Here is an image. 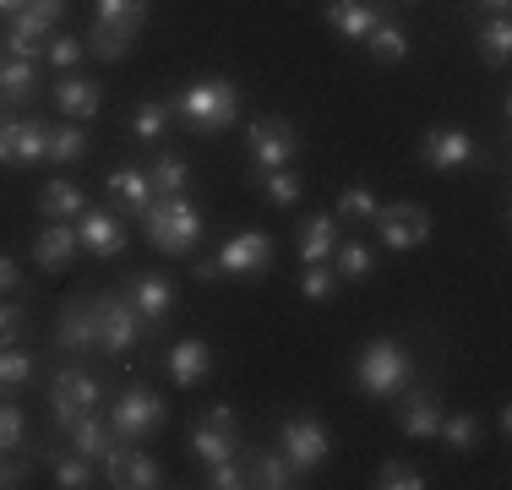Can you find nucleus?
I'll return each mask as SVG.
<instances>
[{
    "label": "nucleus",
    "instance_id": "obj_29",
    "mask_svg": "<svg viewBox=\"0 0 512 490\" xmlns=\"http://www.w3.org/2000/svg\"><path fill=\"white\" fill-rule=\"evenodd\" d=\"M44 463H50V474H55L60 490H88V485H99V474H93V458H82V452L44 447Z\"/></svg>",
    "mask_w": 512,
    "mask_h": 490
},
{
    "label": "nucleus",
    "instance_id": "obj_37",
    "mask_svg": "<svg viewBox=\"0 0 512 490\" xmlns=\"http://www.w3.org/2000/svg\"><path fill=\"white\" fill-rule=\"evenodd\" d=\"M436 436H442L453 452H474V447H480V414H469V409H463V414H442Z\"/></svg>",
    "mask_w": 512,
    "mask_h": 490
},
{
    "label": "nucleus",
    "instance_id": "obj_13",
    "mask_svg": "<svg viewBox=\"0 0 512 490\" xmlns=\"http://www.w3.org/2000/svg\"><path fill=\"white\" fill-rule=\"evenodd\" d=\"M474 158H480V147H474V137L463 126H436V131H425V142H420V164L436 169V175L469 169Z\"/></svg>",
    "mask_w": 512,
    "mask_h": 490
},
{
    "label": "nucleus",
    "instance_id": "obj_25",
    "mask_svg": "<svg viewBox=\"0 0 512 490\" xmlns=\"http://www.w3.org/2000/svg\"><path fill=\"white\" fill-rule=\"evenodd\" d=\"M55 343H60V349H93V300H88V294H77V300L60 305Z\"/></svg>",
    "mask_w": 512,
    "mask_h": 490
},
{
    "label": "nucleus",
    "instance_id": "obj_45",
    "mask_svg": "<svg viewBox=\"0 0 512 490\" xmlns=\"http://www.w3.org/2000/svg\"><path fill=\"white\" fill-rule=\"evenodd\" d=\"M22 436H28V420H22L17 403H0V452H17Z\"/></svg>",
    "mask_w": 512,
    "mask_h": 490
},
{
    "label": "nucleus",
    "instance_id": "obj_41",
    "mask_svg": "<svg viewBox=\"0 0 512 490\" xmlns=\"http://www.w3.org/2000/svg\"><path fill=\"white\" fill-rule=\"evenodd\" d=\"M333 289H338V273L327 262H311L306 273H300V294H306L311 305H327V300H333Z\"/></svg>",
    "mask_w": 512,
    "mask_h": 490
},
{
    "label": "nucleus",
    "instance_id": "obj_35",
    "mask_svg": "<svg viewBox=\"0 0 512 490\" xmlns=\"http://www.w3.org/2000/svg\"><path fill=\"white\" fill-rule=\"evenodd\" d=\"M256 186H262V196L273 207H295L300 196H306V180H300L295 169H262V175H256Z\"/></svg>",
    "mask_w": 512,
    "mask_h": 490
},
{
    "label": "nucleus",
    "instance_id": "obj_14",
    "mask_svg": "<svg viewBox=\"0 0 512 490\" xmlns=\"http://www.w3.org/2000/svg\"><path fill=\"white\" fill-rule=\"evenodd\" d=\"M104 485H115V490H158L164 485V469H158L148 452H137V441H115V452L104 458Z\"/></svg>",
    "mask_w": 512,
    "mask_h": 490
},
{
    "label": "nucleus",
    "instance_id": "obj_51",
    "mask_svg": "<svg viewBox=\"0 0 512 490\" xmlns=\"http://www.w3.org/2000/svg\"><path fill=\"white\" fill-rule=\"evenodd\" d=\"M485 6H491V11H507V0H485Z\"/></svg>",
    "mask_w": 512,
    "mask_h": 490
},
{
    "label": "nucleus",
    "instance_id": "obj_31",
    "mask_svg": "<svg viewBox=\"0 0 512 490\" xmlns=\"http://www.w3.org/2000/svg\"><path fill=\"white\" fill-rule=\"evenodd\" d=\"M333 245H338V218L333 213H316L306 218V229H300V262H327L333 256Z\"/></svg>",
    "mask_w": 512,
    "mask_h": 490
},
{
    "label": "nucleus",
    "instance_id": "obj_20",
    "mask_svg": "<svg viewBox=\"0 0 512 490\" xmlns=\"http://www.w3.org/2000/svg\"><path fill=\"white\" fill-rule=\"evenodd\" d=\"M376 22H382V6H376V0H327V28L349 44L371 39Z\"/></svg>",
    "mask_w": 512,
    "mask_h": 490
},
{
    "label": "nucleus",
    "instance_id": "obj_49",
    "mask_svg": "<svg viewBox=\"0 0 512 490\" xmlns=\"http://www.w3.org/2000/svg\"><path fill=\"white\" fill-rule=\"evenodd\" d=\"M22 289V267L11 262V256H0V300H6V294H17Z\"/></svg>",
    "mask_w": 512,
    "mask_h": 490
},
{
    "label": "nucleus",
    "instance_id": "obj_48",
    "mask_svg": "<svg viewBox=\"0 0 512 490\" xmlns=\"http://www.w3.org/2000/svg\"><path fill=\"white\" fill-rule=\"evenodd\" d=\"M17 485H28V463H17V458L0 452V490H17Z\"/></svg>",
    "mask_w": 512,
    "mask_h": 490
},
{
    "label": "nucleus",
    "instance_id": "obj_32",
    "mask_svg": "<svg viewBox=\"0 0 512 490\" xmlns=\"http://www.w3.org/2000/svg\"><path fill=\"white\" fill-rule=\"evenodd\" d=\"M169 120H175V104H169V98H142V104L131 109V137L158 142L169 131Z\"/></svg>",
    "mask_w": 512,
    "mask_h": 490
},
{
    "label": "nucleus",
    "instance_id": "obj_30",
    "mask_svg": "<svg viewBox=\"0 0 512 490\" xmlns=\"http://www.w3.org/2000/svg\"><path fill=\"white\" fill-rule=\"evenodd\" d=\"M88 131H82V120H66V126H50V142H44V158L60 169H71V164H82L88 158Z\"/></svg>",
    "mask_w": 512,
    "mask_h": 490
},
{
    "label": "nucleus",
    "instance_id": "obj_11",
    "mask_svg": "<svg viewBox=\"0 0 512 490\" xmlns=\"http://www.w3.org/2000/svg\"><path fill=\"white\" fill-rule=\"evenodd\" d=\"M376 235H382L387 251H420L425 240H431V207L425 202H387V207H376Z\"/></svg>",
    "mask_w": 512,
    "mask_h": 490
},
{
    "label": "nucleus",
    "instance_id": "obj_27",
    "mask_svg": "<svg viewBox=\"0 0 512 490\" xmlns=\"http://www.w3.org/2000/svg\"><path fill=\"white\" fill-rule=\"evenodd\" d=\"M104 186H109V196H115L120 207H131V213H142V207L153 202V180H148V169H137V164L109 169V175H104Z\"/></svg>",
    "mask_w": 512,
    "mask_h": 490
},
{
    "label": "nucleus",
    "instance_id": "obj_3",
    "mask_svg": "<svg viewBox=\"0 0 512 490\" xmlns=\"http://www.w3.org/2000/svg\"><path fill=\"white\" fill-rule=\"evenodd\" d=\"M142 22H148V0H99L93 6V28H88V55H99V60H126V49L137 44V33H142Z\"/></svg>",
    "mask_w": 512,
    "mask_h": 490
},
{
    "label": "nucleus",
    "instance_id": "obj_7",
    "mask_svg": "<svg viewBox=\"0 0 512 490\" xmlns=\"http://www.w3.org/2000/svg\"><path fill=\"white\" fill-rule=\"evenodd\" d=\"M60 17H66V0H28V6L11 17V28H6V49L17 60H39L44 44L55 39Z\"/></svg>",
    "mask_w": 512,
    "mask_h": 490
},
{
    "label": "nucleus",
    "instance_id": "obj_12",
    "mask_svg": "<svg viewBox=\"0 0 512 490\" xmlns=\"http://www.w3.org/2000/svg\"><path fill=\"white\" fill-rule=\"evenodd\" d=\"M99 398H104L99 376L77 371V365H60V371L50 376V414H55L60 431H66L71 420H82L88 409H99Z\"/></svg>",
    "mask_w": 512,
    "mask_h": 490
},
{
    "label": "nucleus",
    "instance_id": "obj_1",
    "mask_svg": "<svg viewBox=\"0 0 512 490\" xmlns=\"http://www.w3.org/2000/svg\"><path fill=\"white\" fill-rule=\"evenodd\" d=\"M137 218H142V229H148L158 256H186V251H197V240H202V207L191 202L186 191L180 196H153Z\"/></svg>",
    "mask_w": 512,
    "mask_h": 490
},
{
    "label": "nucleus",
    "instance_id": "obj_39",
    "mask_svg": "<svg viewBox=\"0 0 512 490\" xmlns=\"http://www.w3.org/2000/svg\"><path fill=\"white\" fill-rule=\"evenodd\" d=\"M474 49H480V60H491V66H507V55H512V28H507V17L485 22V28L474 33Z\"/></svg>",
    "mask_w": 512,
    "mask_h": 490
},
{
    "label": "nucleus",
    "instance_id": "obj_22",
    "mask_svg": "<svg viewBox=\"0 0 512 490\" xmlns=\"http://www.w3.org/2000/svg\"><path fill=\"white\" fill-rule=\"evenodd\" d=\"M71 256H77V229L71 224H44L39 235H33V262H39L44 273H66Z\"/></svg>",
    "mask_w": 512,
    "mask_h": 490
},
{
    "label": "nucleus",
    "instance_id": "obj_8",
    "mask_svg": "<svg viewBox=\"0 0 512 490\" xmlns=\"http://www.w3.org/2000/svg\"><path fill=\"white\" fill-rule=\"evenodd\" d=\"M164 398H158L153 387H126L115 398V409H109V431H115V441H148L164 431Z\"/></svg>",
    "mask_w": 512,
    "mask_h": 490
},
{
    "label": "nucleus",
    "instance_id": "obj_19",
    "mask_svg": "<svg viewBox=\"0 0 512 490\" xmlns=\"http://www.w3.org/2000/svg\"><path fill=\"white\" fill-rule=\"evenodd\" d=\"M77 245H88L93 256H120L126 251V224H120L109 207H88L77 218Z\"/></svg>",
    "mask_w": 512,
    "mask_h": 490
},
{
    "label": "nucleus",
    "instance_id": "obj_21",
    "mask_svg": "<svg viewBox=\"0 0 512 490\" xmlns=\"http://www.w3.org/2000/svg\"><path fill=\"white\" fill-rule=\"evenodd\" d=\"M164 365H169V376H175V387H202L207 376H213V349H207L202 338H180V343H169Z\"/></svg>",
    "mask_w": 512,
    "mask_h": 490
},
{
    "label": "nucleus",
    "instance_id": "obj_26",
    "mask_svg": "<svg viewBox=\"0 0 512 490\" xmlns=\"http://www.w3.org/2000/svg\"><path fill=\"white\" fill-rule=\"evenodd\" d=\"M66 436H71V452H82V458H93V463H104L109 452H115V431H109V420H99L93 409L82 414V420H71Z\"/></svg>",
    "mask_w": 512,
    "mask_h": 490
},
{
    "label": "nucleus",
    "instance_id": "obj_46",
    "mask_svg": "<svg viewBox=\"0 0 512 490\" xmlns=\"http://www.w3.org/2000/svg\"><path fill=\"white\" fill-rule=\"evenodd\" d=\"M44 55H50V66L71 71V66H77V60H82V55H88V44H82V39H71V33H55V39H50V49H44Z\"/></svg>",
    "mask_w": 512,
    "mask_h": 490
},
{
    "label": "nucleus",
    "instance_id": "obj_10",
    "mask_svg": "<svg viewBox=\"0 0 512 490\" xmlns=\"http://www.w3.org/2000/svg\"><path fill=\"white\" fill-rule=\"evenodd\" d=\"M278 452L295 463V474H311V469H322V463H327L333 436H327V425L316 420V414H289V420L278 425Z\"/></svg>",
    "mask_w": 512,
    "mask_h": 490
},
{
    "label": "nucleus",
    "instance_id": "obj_34",
    "mask_svg": "<svg viewBox=\"0 0 512 490\" xmlns=\"http://www.w3.org/2000/svg\"><path fill=\"white\" fill-rule=\"evenodd\" d=\"M33 88H39V71H33V60H0V98L6 104H28Z\"/></svg>",
    "mask_w": 512,
    "mask_h": 490
},
{
    "label": "nucleus",
    "instance_id": "obj_5",
    "mask_svg": "<svg viewBox=\"0 0 512 490\" xmlns=\"http://www.w3.org/2000/svg\"><path fill=\"white\" fill-rule=\"evenodd\" d=\"M267 267H273V240L246 229V235L224 240L213 256H202L197 262V278L202 284H213V278H262Z\"/></svg>",
    "mask_w": 512,
    "mask_h": 490
},
{
    "label": "nucleus",
    "instance_id": "obj_43",
    "mask_svg": "<svg viewBox=\"0 0 512 490\" xmlns=\"http://www.w3.org/2000/svg\"><path fill=\"white\" fill-rule=\"evenodd\" d=\"M376 207H382V202H376L365 186H344V191H338V213L333 218H376Z\"/></svg>",
    "mask_w": 512,
    "mask_h": 490
},
{
    "label": "nucleus",
    "instance_id": "obj_23",
    "mask_svg": "<svg viewBox=\"0 0 512 490\" xmlns=\"http://www.w3.org/2000/svg\"><path fill=\"white\" fill-rule=\"evenodd\" d=\"M55 104H60L66 120H82V126H88V120L104 109V88L99 82H82V77H60L55 82Z\"/></svg>",
    "mask_w": 512,
    "mask_h": 490
},
{
    "label": "nucleus",
    "instance_id": "obj_6",
    "mask_svg": "<svg viewBox=\"0 0 512 490\" xmlns=\"http://www.w3.org/2000/svg\"><path fill=\"white\" fill-rule=\"evenodd\" d=\"M137 338H148V322L137 316V305L120 294H93V349L104 354H126L137 349Z\"/></svg>",
    "mask_w": 512,
    "mask_h": 490
},
{
    "label": "nucleus",
    "instance_id": "obj_42",
    "mask_svg": "<svg viewBox=\"0 0 512 490\" xmlns=\"http://www.w3.org/2000/svg\"><path fill=\"white\" fill-rule=\"evenodd\" d=\"M420 485H425V474L404 458H387L382 469H376V490H420Z\"/></svg>",
    "mask_w": 512,
    "mask_h": 490
},
{
    "label": "nucleus",
    "instance_id": "obj_28",
    "mask_svg": "<svg viewBox=\"0 0 512 490\" xmlns=\"http://www.w3.org/2000/svg\"><path fill=\"white\" fill-rule=\"evenodd\" d=\"M246 485L289 490V485H300V474H295V463H289L284 452H251V458H246Z\"/></svg>",
    "mask_w": 512,
    "mask_h": 490
},
{
    "label": "nucleus",
    "instance_id": "obj_47",
    "mask_svg": "<svg viewBox=\"0 0 512 490\" xmlns=\"http://www.w3.org/2000/svg\"><path fill=\"white\" fill-rule=\"evenodd\" d=\"M28 333V316H22V305L0 300V349H11V343H22Z\"/></svg>",
    "mask_w": 512,
    "mask_h": 490
},
{
    "label": "nucleus",
    "instance_id": "obj_24",
    "mask_svg": "<svg viewBox=\"0 0 512 490\" xmlns=\"http://www.w3.org/2000/svg\"><path fill=\"white\" fill-rule=\"evenodd\" d=\"M82 213H88V196L77 191V180L55 175L50 186L39 191V218H50V224H71V218H82Z\"/></svg>",
    "mask_w": 512,
    "mask_h": 490
},
{
    "label": "nucleus",
    "instance_id": "obj_17",
    "mask_svg": "<svg viewBox=\"0 0 512 490\" xmlns=\"http://www.w3.org/2000/svg\"><path fill=\"white\" fill-rule=\"evenodd\" d=\"M398 425L414 441H436V425H442V392L436 387H404L398 392Z\"/></svg>",
    "mask_w": 512,
    "mask_h": 490
},
{
    "label": "nucleus",
    "instance_id": "obj_40",
    "mask_svg": "<svg viewBox=\"0 0 512 490\" xmlns=\"http://www.w3.org/2000/svg\"><path fill=\"white\" fill-rule=\"evenodd\" d=\"M33 382V360L11 343V349H0V392H17Z\"/></svg>",
    "mask_w": 512,
    "mask_h": 490
},
{
    "label": "nucleus",
    "instance_id": "obj_9",
    "mask_svg": "<svg viewBox=\"0 0 512 490\" xmlns=\"http://www.w3.org/2000/svg\"><path fill=\"white\" fill-rule=\"evenodd\" d=\"M246 153H251L256 175H262V169H289V164L300 158V131H295V120H289V115H262V120H251Z\"/></svg>",
    "mask_w": 512,
    "mask_h": 490
},
{
    "label": "nucleus",
    "instance_id": "obj_18",
    "mask_svg": "<svg viewBox=\"0 0 512 490\" xmlns=\"http://www.w3.org/2000/svg\"><path fill=\"white\" fill-rule=\"evenodd\" d=\"M44 142H50V126H44V120H0V164H11V169L39 164Z\"/></svg>",
    "mask_w": 512,
    "mask_h": 490
},
{
    "label": "nucleus",
    "instance_id": "obj_50",
    "mask_svg": "<svg viewBox=\"0 0 512 490\" xmlns=\"http://www.w3.org/2000/svg\"><path fill=\"white\" fill-rule=\"evenodd\" d=\"M22 6H28V0H0V17H17Z\"/></svg>",
    "mask_w": 512,
    "mask_h": 490
},
{
    "label": "nucleus",
    "instance_id": "obj_36",
    "mask_svg": "<svg viewBox=\"0 0 512 490\" xmlns=\"http://www.w3.org/2000/svg\"><path fill=\"white\" fill-rule=\"evenodd\" d=\"M365 44H371V55L382 60V66H398V60H409V33L398 28V22H387V17L371 28V39H365Z\"/></svg>",
    "mask_w": 512,
    "mask_h": 490
},
{
    "label": "nucleus",
    "instance_id": "obj_15",
    "mask_svg": "<svg viewBox=\"0 0 512 490\" xmlns=\"http://www.w3.org/2000/svg\"><path fill=\"white\" fill-rule=\"evenodd\" d=\"M191 452H197L202 463H224L240 452V436H235V409H207L197 425H191Z\"/></svg>",
    "mask_w": 512,
    "mask_h": 490
},
{
    "label": "nucleus",
    "instance_id": "obj_38",
    "mask_svg": "<svg viewBox=\"0 0 512 490\" xmlns=\"http://www.w3.org/2000/svg\"><path fill=\"white\" fill-rule=\"evenodd\" d=\"M333 273L338 278H349V284H365V278H371V245H360V240H344V245H333Z\"/></svg>",
    "mask_w": 512,
    "mask_h": 490
},
{
    "label": "nucleus",
    "instance_id": "obj_2",
    "mask_svg": "<svg viewBox=\"0 0 512 490\" xmlns=\"http://www.w3.org/2000/svg\"><path fill=\"white\" fill-rule=\"evenodd\" d=\"M175 115L186 120L197 137H218V131H229L240 120V88L229 77H202L175 98Z\"/></svg>",
    "mask_w": 512,
    "mask_h": 490
},
{
    "label": "nucleus",
    "instance_id": "obj_4",
    "mask_svg": "<svg viewBox=\"0 0 512 490\" xmlns=\"http://www.w3.org/2000/svg\"><path fill=\"white\" fill-rule=\"evenodd\" d=\"M355 382L365 398H398L414 382V354L398 338H371L355 360Z\"/></svg>",
    "mask_w": 512,
    "mask_h": 490
},
{
    "label": "nucleus",
    "instance_id": "obj_16",
    "mask_svg": "<svg viewBox=\"0 0 512 490\" xmlns=\"http://www.w3.org/2000/svg\"><path fill=\"white\" fill-rule=\"evenodd\" d=\"M126 300L137 305V316L148 322V333H158V327L169 322V311L180 305V294H175V278H164V273H137L126 284Z\"/></svg>",
    "mask_w": 512,
    "mask_h": 490
},
{
    "label": "nucleus",
    "instance_id": "obj_44",
    "mask_svg": "<svg viewBox=\"0 0 512 490\" xmlns=\"http://www.w3.org/2000/svg\"><path fill=\"white\" fill-rule=\"evenodd\" d=\"M207 490H240L246 485V463L240 458H224V463H207Z\"/></svg>",
    "mask_w": 512,
    "mask_h": 490
},
{
    "label": "nucleus",
    "instance_id": "obj_33",
    "mask_svg": "<svg viewBox=\"0 0 512 490\" xmlns=\"http://www.w3.org/2000/svg\"><path fill=\"white\" fill-rule=\"evenodd\" d=\"M148 180H153V196H180V191L191 186V164H186L180 153H169V147H164V153L153 158Z\"/></svg>",
    "mask_w": 512,
    "mask_h": 490
}]
</instances>
